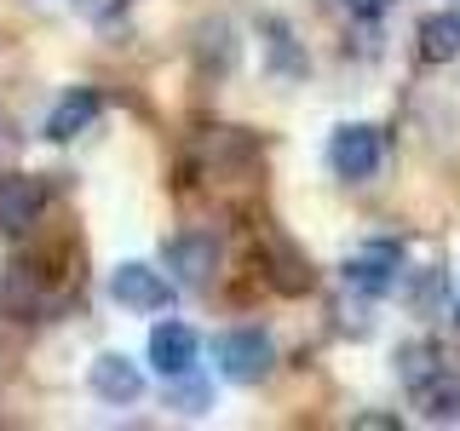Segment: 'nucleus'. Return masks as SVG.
Returning <instances> with one entry per match:
<instances>
[{
  "mask_svg": "<svg viewBox=\"0 0 460 431\" xmlns=\"http://www.w3.org/2000/svg\"><path fill=\"white\" fill-rule=\"evenodd\" d=\"M40 207H47L40 179H29V172H6L0 179V230H29L40 219Z\"/></svg>",
  "mask_w": 460,
  "mask_h": 431,
  "instance_id": "obj_8",
  "label": "nucleus"
},
{
  "mask_svg": "<svg viewBox=\"0 0 460 431\" xmlns=\"http://www.w3.org/2000/svg\"><path fill=\"white\" fill-rule=\"evenodd\" d=\"M420 409H426V420H460V380L431 374L420 385Z\"/></svg>",
  "mask_w": 460,
  "mask_h": 431,
  "instance_id": "obj_12",
  "label": "nucleus"
},
{
  "mask_svg": "<svg viewBox=\"0 0 460 431\" xmlns=\"http://www.w3.org/2000/svg\"><path fill=\"white\" fill-rule=\"evenodd\" d=\"M374 426H385V431H392L397 420H392V414H357V431H374Z\"/></svg>",
  "mask_w": 460,
  "mask_h": 431,
  "instance_id": "obj_17",
  "label": "nucleus"
},
{
  "mask_svg": "<svg viewBox=\"0 0 460 431\" xmlns=\"http://www.w3.org/2000/svg\"><path fill=\"white\" fill-rule=\"evenodd\" d=\"M167 265L179 270V282H190V287H208L213 282V270H219V242L213 236H172L167 242Z\"/></svg>",
  "mask_w": 460,
  "mask_h": 431,
  "instance_id": "obj_9",
  "label": "nucleus"
},
{
  "mask_svg": "<svg viewBox=\"0 0 460 431\" xmlns=\"http://www.w3.org/2000/svg\"><path fill=\"white\" fill-rule=\"evenodd\" d=\"M345 287L351 294H363V299H385L397 287V277H402V242H392V236H368L363 248H357L351 259H345Z\"/></svg>",
  "mask_w": 460,
  "mask_h": 431,
  "instance_id": "obj_2",
  "label": "nucleus"
},
{
  "mask_svg": "<svg viewBox=\"0 0 460 431\" xmlns=\"http://www.w3.org/2000/svg\"><path fill=\"white\" fill-rule=\"evenodd\" d=\"M438 294H443V270H431V277H426L420 287H414V305L431 311V305H438Z\"/></svg>",
  "mask_w": 460,
  "mask_h": 431,
  "instance_id": "obj_15",
  "label": "nucleus"
},
{
  "mask_svg": "<svg viewBox=\"0 0 460 431\" xmlns=\"http://www.w3.org/2000/svg\"><path fill=\"white\" fill-rule=\"evenodd\" d=\"M110 299H115V305H127V311H144V316H150V311H167L172 305V282L162 277V270L127 259V265L110 270Z\"/></svg>",
  "mask_w": 460,
  "mask_h": 431,
  "instance_id": "obj_4",
  "label": "nucleus"
},
{
  "mask_svg": "<svg viewBox=\"0 0 460 431\" xmlns=\"http://www.w3.org/2000/svg\"><path fill=\"white\" fill-rule=\"evenodd\" d=\"M345 6H351L357 18H385V12H392V0H345Z\"/></svg>",
  "mask_w": 460,
  "mask_h": 431,
  "instance_id": "obj_16",
  "label": "nucleus"
},
{
  "mask_svg": "<svg viewBox=\"0 0 460 431\" xmlns=\"http://www.w3.org/2000/svg\"><path fill=\"white\" fill-rule=\"evenodd\" d=\"M167 409H172V414H184V420H196V414H208V409H213V385L184 380V374H179V385H172Z\"/></svg>",
  "mask_w": 460,
  "mask_h": 431,
  "instance_id": "obj_14",
  "label": "nucleus"
},
{
  "mask_svg": "<svg viewBox=\"0 0 460 431\" xmlns=\"http://www.w3.org/2000/svg\"><path fill=\"white\" fill-rule=\"evenodd\" d=\"M213 363L230 385H265L270 368H277V339L265 334V328H225L219 339H213Z\"/></svg>",
  "mask_w": 460,
  "mask_h": 431,
  "instance_id": "obj_1",
  "label": "nucleus"
},
{
  "mask_svg": "<svg viewBox=\"0 0 460 431\" xmlns=\"http://www.w3.org/2000/svg\"><path fill=\"white\" fill-rule=\"evenodd\" d=\"M98 92L93 86H69V92H58V104L47 110V121H40V133H47L52 144H69V138H81L86 127L98 121Z\"/></svg>",
  "mask_w": 460,
  "mask_h": 431,
  "instance_id": "obj_7",
  "label": "nucleus"
},
{
  "mask_svg": "<svg viewBox=\"0 0 460 431\" xmlns=\"http://www.w3.org/2000/svg\"><path fill=\"white\" fill-rule=\"evenodd\" d=\"M397 374L420 391L431 374H438V345H402V351H397Z\"/></svg>",
  "mask_w": 460,
  "mask_h": 431,
  "instance_id": "obj_13",
  "label": "nucleus"
},
{
  "mask_svg": "<svg viewBox=\"0 0 460 431\" xmlns=\"http://www.w3.org/2000/svg\"><path fill=\"white\" fill-rule=\"evenodd\" d=\"M265 52H270V75H305V52H299V40H294V29H282V23H265Z\"/></svg>",
  "mask_w": 460,
  "mask_h": 431,
  "instance_id": "obj_11",
  "label": "nucleus"
},
{
  "mask_svg": "<svg viewBox=\"0 0 460 431\" xmlns=\"http://www.w3.org/2000/svg\"><path fill=\"white\" fill-rule=\"evenodd\" d=\"M420 57L426 64H455L460 57V12H431L420 23Z\"/></svg>",
  "mask_w": 460,
  "mask_h": 431,
  "instance_id": "obj_10",
  "label": "nucleus"
},
{
  "mask_svg": "<svg viewBox=\"0 0 460 431\" xmlns=\"http://www.w3.org/2000/svg\"><path fill=\"white\" fill-rule=\"evenodd\" d=\"M196 351H201V339H196L190 322H155L150 339H144V356H150V368L162 374V380L190 374L196 368Z\"/></svg>",
  "mask_w": 460,
  "mask_h": 431,
  "instance_id": "obj_5",
  "label": "nucleus"
},
{
  "mask_svg": "<svg viewBox=\"0 0 460 431\" xmlns=\"http://www.w3.org/2000/svg\"><path fill=\"white\" fill-rule=\"evenodd\" d=\"M455 328H460V299H455Z\"/></svg>",
  "mask_w": 460,
  "mask_h": 431,
  "instance_id": "obj_18",
  "label": "nucleus"
},
{
  "mask_svg": "<svg viewBox=\"0 0 460 431\" xmlns=\"http://www.w3.org/2000/svg\"><path fill=\"white\" fill-rule=\"evenodd\" d=\"M328 167H334V179H345V184L374 179V167H380V133L363 127V121L334 127V138H328Z\"/></svg>",
  "mask_w": 460,
  "mask_h": 431,
  "instance_id": "obj_3",
  "label": "nucleus"
},
{
  "mask_svg": "<svg viewBox=\"0 0 460 431\" xmlns=\"http://www.w3.org/2000/svg\"><path fill=\"white\" fill-rule=\"evenodd\" d=\"M86 385H93V397H104V402H115V409H127V402L144 397V368L133 363V356H121V351H104V356H93Z\"/></svg>",
  "mask_w": 460,
  "mask_h": 431,
  "instance_id": "obj_6",
  "label": "nucleus"
}]
</instances>
